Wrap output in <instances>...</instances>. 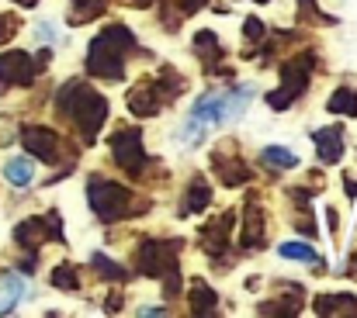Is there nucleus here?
Instances as JSON below:
<instances>
[{"label":"nucleus","instance_id":"4","mask_svg":"<svg viewBox=\"0 0 357 318\" xmlns=\"http://www.w3.org/2000/svg\"><path fill=\"white\" fill-rule=\"evenodd\" d=\"M264 159H267V163H281V170H288V166H295V163H298V159H295L291 152H284V149H267V152H264Z\"/></svg>","mask_w":357,"mask_h":318},{"label":"nucleus","instance_id":"2","mask_svg":"<svg viewBox=\"0 0 357 318\" xmlns=\"http://www.w3.org/2000/svg\"><path fill=\"white\" fill-rule=\"evenodd\" d=\"M24 298H28V280L14 273H0V315L14 312Z\"/></svg>","mask_w":357,"mask_h":318},{"label":"nucleus","instance_id":"1","mask_svg":"<svg viewBox=\"0 0 357 318\" xmlns=\"http://www.w3.org/2000/svg\"><path fill=\"white\" fill-rule=\"evenodd\" d=\"M253 94H257L253 87H239V90H215V94L198 97L195 107H191V118H188V138L198 142V135L205 128H219V125L239 118L250 107Z\"/></svg>","mask_w":357,"mask_h":318},{"label":"nucleus","instance_id":"3","mask_svg":"<svg viewBox=\"0 0 357 318\" xmlns=\"http://www.w3.org/2000/svg\"><path fill=\"white\" fill-rule=\"evenodd\" d=\"M3 177H7L14 187H28V184L35 180V163H31L28 156H14V159H7Z\"/></svg>","mask_w":357,"mask_h":318},{"label":"nucleus","instance_id":"5","mask_svg":"<svg viewBox=\"0 0 357 318\" xmlns=\"http://www.w3.org/2000/svg\"><path fill=\"white\" fill-rule=\"evenodd\" d=\"M281 256H298V260H316V253H309V246H295V242H288V246H281Z\"/></svg>","mask_w":357,"mask_h":318}]
</instances>
